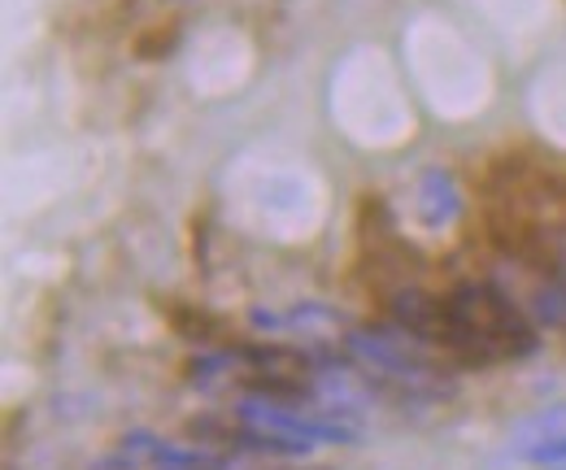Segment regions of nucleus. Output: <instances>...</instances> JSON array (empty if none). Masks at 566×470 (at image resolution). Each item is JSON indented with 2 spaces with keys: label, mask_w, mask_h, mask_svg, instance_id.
<instances>
[{
  "label": "nucleus",
  "mask_w": 566,
  "mask_h": 470,
  "mask_svg": "<svg viewBox=\"0 0 566 470\" xmlns=\"http://www.w3.org/2000/svg\"><path fill=\"white\" fill-rule=\"evenodd\" d=\"M440 348L467 362H501L536 348V327L527 314L489 283H462L444 296V336Z\"/></svg>",
  "instance_id": "1"
},
{
  "label": "nucleus",
  "mask_w": 566,
  "mask_h": 470,
  "mask_svg": "<svg viewBox=\"0 0 566 470\" xmlns=\"http://www.w3.org/2000/svg\"><path fill=\"white\" fill-rule=\"evenodd\" d=\"M349 357H357L366 370H375L379 379H392L401 384L406 393H419V388H436L440 384V370L431 366L423 340L401 332V327H357L345 340Z\"/></svg>",
  "instance_id": "2"
},
{
  "label": "nucleus",
  "mask_w": 566,
  "mask_h": 470,
  "mask_svg": "<svg viewBox=\"0 0 566 470\" xmlns=\"http://www.w3.org/2000/svg\"><path fill=\"white\" fill-rule=\"evenodd\" d=\"M510 449L527 462H545V467H558L566 462V405H549L532 418H523L514 431H510Z\"/></svg>",
  "instance_id": "3"
},
{
  "label": "nucleus",
  "mask_w": 566,
  "mask_h": 470,
  "mask_svg": "<svg viewBox=\"0 0 566 470\" xmlns=\"http://www.w3.org/2000/svg\"><path fill=\"white\" fill-rule=\"evenodd\" d=\"M415 201H419V218H423L427 227H444V222H453V218H458V209H462V192H458L453 175L436 166V170H427L423 179H419Z\"/></svg>",
  "instance_id": "4"
}]
</instances>
